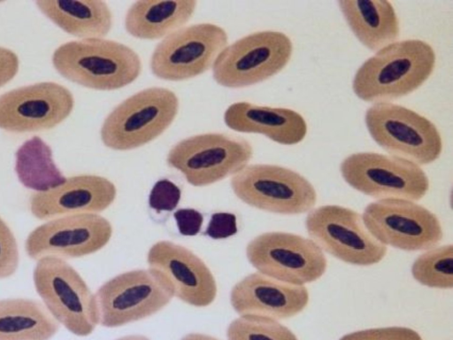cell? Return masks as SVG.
Listing matches in <instances>:
<instances>
[{
	"label": "cell",
	"instance_id": "1",
	"mask_svg": "<svg viewBox=\"0 0 453 340\" xmlns=\"http://www.w3.org/2000/svg\"><path fill=\"white\" fill-rule=\"evenodd\" d=\"M435 62V52L428 42L419 39L396 41L360 66L352 89L365 102H391L418 89L432 74Z\"/></svg>",
	"mask_w": 453,
	"mask_h": 340
},
{
	"label": "cell",
	"instance_id": "2",
	"mask_svg": "<svg viewBox=\"0 0 453 340\" xmlns=\"http://www.w3.org/2000/svg\"><path fill=\"white\" fill-rule=\"evenodd\" d=\"M66 80L96 90H114L135 81L142 71L139 55L113 40L91 38L59 45L51 58Z\"/></svg>",
	"mask_w": 453,
	"mask_h": 340
},
{
	"label": "cell",
	"instance_id": "3",
	"mask_svg": "<svg viewBox=\"0 0 453 340\" xmlns=\"http://www.w3.org/2000/svg\"><path fill=\"white\" fill-rule=\"evenodd\" d=\"M171 89L152 87L119 104L105 118L100 131L103 143L115 151L141 147L163 134L179 111Z\"/></svg>",
	"mask_w": 453,
	"mask_h": 340
},
{
	"label": "cell",
	"instance_id": "4",
	"mask_svg": "<svg viewBox=\"0 0 453 340\" xmlns=\"http://www.w3.org/2000/svg\"><path fill=\"white\" fill-rule=\"evenodd\" d=\"M33 281L44 306L59 324L78 336L95 330L99 324L95 294L68 262L54 257L38 259Z\"/></svg>",
	"mask_w": 453,
	"mask_h": 340
},
{
	"label": "cell",
	"instance_id": "5",
	"mask_svg": "<svg viewBox=\"0 0 453 340\" xmlns=\"http://www.w3.org/2000/svg\"><path fill=\"white\" fill-rule=\"evenodd\" d=\"M367 130L389 155L419 166L439 158L442 139L436 126L427 118L391 102L376 103L365 115Z\"/></svg>",
	"mask_w": 453,
	"mask_h": 340
},
{
	"label": "cell",
	"instance_id": "6",
	"mask_svg": "<svg viewBox=\"0 0 453 340\" xmlns=\"http://www.w3.org/2000/svg\"><path fill=\"white\" fill-rule=\"evenodd\" d=\"M230 185L241 201L273 213L302 214L317 202L316 189L304 176L277 165L248 164L232 176Z\"/></svg>",
	"mask_w": 453,
	"mask_h": 340
},
{
	"label": "cell",
	"instance_id": "7",
	"mask_svg": "<svg viewBox=\"0 0 453 340\" xmlns=\"http://www.w3.org/2000/svg\"><path fill=\"white\" fill-rule=\"evenodd\" d=\"M292 52V41L286 34L255 32L227 44L211 67L212 76L218 84L226 88L254 85L281 71Z\"/></svg>",
	"mask_w": 453,
	"mask_h": 340
},
{
	"label": "cell",
	"instance_id": "8",
	"mask_svg": "<svg viewBox=\"0 0 453 340\" xmlns=\"http://www.w3.org/2000/svg\"><path fill=\"white\" fill-rule=\"evenodd\" d=\"M252 145L244 138L206 133L185 138L167 154V164L195 187H203L234 175L248 165Z\"/></svg>",
	"mask_w": 453,
	"mask_h": 340
},
{
	"label": "cell",
	"instance_id": "9",
	"mask_svg": "<svg viewBox=\"0 0 453 340\" xmlns=\"http://www.w3.org/2000/svg\"><path fill=\"white\" fill-rule=\"evenodd\" d=\"M340 171L350 187L376 200L415 202L426 196L430 186L421 166L389 154H350L342 161Z\"/></svg>",
	"mask_w": 453,
	"mask_h": 340
},
{
	"label": "cell",
	"instance_id": "10",
	"mask_svg": "<svg viewBox=\"0 0 453 340\" xmlns=\"http://www.w3.org/2000/svg\"><path fill=\"white\" fill-rule=\"evenodd\" d=\"M305 228L323 251L351 265L371 266L381 261L388 248L367 229L362 215L352 209L326 205L309 211Z\"/></svg>",
	"mask_w": 453,
	"mask_h": 340
},
{
	"label": "cell",
	"instance_id": "11",
	"mask_svg": "<svg viewBox=\"0 0 453 340\" xmlns=\"http://www.w3.org/2000/svg\"><path fill=\"white\" fill-rule=\"evenodd\" d=\"M246 257L257 272L276 280L303 285L319 279L327 262L310 238L288 232H265L251 239Z\"/></svg>",
	"mask_w": 453,
	"mask_h": 340
},
{
	"label": "cell",
	"instance_id": "12",
	"mask_svg": "<svg viewBox=\"0 0 453 340\" xmlns=\"http://www.w3.org/2000/svg\"><path fill=\"white\" fill-rule=\"evenodd\" d=\"M99 324L116 328L148 318L173 298L150 268L129 270L111 278L96 290Z\"/></svg>",
	"mask_w": 453,
	"mask_h": 340
},
{
	"label": "cell",
	"instance_id": "13",
	"mask_svg": "<svg viewBox=\"0 0 453 340\" xmlns=\"http://www.w3.org/2000/svg\"><path fill=\"white\" fill-rule=\"evenodd\" d=\"M225 29L212 23L182 27L156 46L150 58L152 73L165 81H183L212 67L227 46Z\"/></svg>",
	"mask_w": 453,
	"mask_h": 340
},
{
	"label": "cell",
	"instance_id": "14",
	"mask_svg": "<svg viewBox=\"0 0 453 340\" xmlns=\"http://www.w3.org/2000/svg\"><path fill=\"white\" fill-rule=\"evenodd\" d=\"M362 218L380 243L403 251H426L443 237L438 217L414 201L376 200L366 205Z\"/></svg>",
	"mask_w": 453,
	"mask_h": 340
},
{
	"label": "cell",
	"instance_id": "15",
	"mask_svg": "<svg viewBox=\"0 0 453 340\" xmlns=\"http://www.w3.org/2000/svg\"><path fill=\"white\" fill-rule=\"evenodd\" d=\"M112 236V226L97 213L66 215L47 220L27 236V255L35 260L45 257L81 258L104 248Z\"/></svg>",
	"mask_w": 453,
	"mask_h": 340
},
{
	"label": "cell",
	"instance_id": "16",
	"mask_svg": "<svg viewBox=\"0 0 453 340\" xmlns=\"http://www.w3.org/2000/svg\"><path fill=\"white\" fill-rule=\"evenodd\" d=\"M72 92L54 81L22 86L0 95V128L12 133L51 129L71 114Z\"/></svg>",
	"mask_w": 453,
	"mask_h": 340
},
{
	"label": "cell",
	"instance_id": "17",
	"mask_svg": "<svg viewBox=\"0 0 453 340\" xmlns=\"http://www.w3.org/2000/svg\"><path fill=\"white\" fill-rule=\"evenodd\" d=\"M147 263L173 297L196 307L208 306L215 300L217 282L213 274L187 247L169 240L157 241L148 251Z\"/></svg>",
	"mask_w": 453,
	"mask_h": 340
},
{
	"label": "cell",
	"instance_id": "18",
	"mask_svg": "<svg viewBox=\"0 0 453 340\" xmlns=\"http://www.w3.org/2000/svg\"><path fill=\"white\" fill-rule=\"evenodd\" d=\"M116 195L114 183L105 177L74 175L53 189L33 193L29 210L41 220L74 214H99L113 203Z\"/></svg>",
	"mask_w": 453,
	"mask_h": 340
},
{
	"label": "cell",
	"instance_id": "19",
	"mask_svg": "<svg viewBox=\"0 0 453 340\" xmlns=\"http://www.w3.org/2000/svg\"><path fill=\"white\" fill-rule=\"evenodd\" d=\"M309 297L303 285L288 283L254 272L234 285L230 304L239 315L280 321L301 313L307 306Z\"/></svg>",
	"mask_w": 453,
	"mask_h": 340
},
{
	"label": "cell",
	"instance_id": "20",
	"mask_svg": "<svg viewBox=\"0 0 453 340\" xmlns=\"http://www.w3.org/2000/svg\"><path fill=\"white\" fill-rule=\"evenodd\" d=\"M224 121L232 130L261 134L284 145L300 143L307 133L306 121L299 112L249 102L230 104L224 113Z\"/></svg>",
	"mask_w": 453,
	"mask_h": 340
},
{
	"label": "cell",
	"instance_id": "21",
	"mask_svg": "<svg viewBox=\"0 0 453 340\" xmlns=\"http://www.w3.org/2000/svg\"><path fill=\"white\" fill-rule=\"evenodd\" d=\"M348 26L359 42L378 51L400 36V23L393 4L385 0L337 2Z\"/></svg>",
	"mask_w": 453,
	"mask_h": 340
},
{
	"label": "cell",
	"instance_id": "22",
	"mask_svg": "<svg viewBox=\"0 0 453 340\" xmlns=\"http://www.w3.org/2000/svg\"><path fill=\"white\" fill-rule=\"evenodd\" d=\"M40 12L65 33L82 39L104 38L112 27V13L101 0H39Z\"/></svg>",
	"mask_w": 453,
	"mask_h": 340
},
{
	"label": "cell",
	"instance_id": "23",
	"mask_svg": "<svg viewBox=\"0 0 453 340\" xmlns=\"http://www.w3.org/2000/svg\"><path fill=\"white\" fill-rule=\"evenodd\" d=\"M196 5L197 2L194 0L136 1L126 13L125 28L135 38H164L184 27Z\"/></svg>",
	"mask_w": 453,
	"mask_h": 340
},
{
	"label": "cell",
	"instance_id": "24",
	"mask_svg": "<svg viewBox=\"0 0 453 340\" xmlns=\"http://www.w3.org/2000/svg\"><path fill=\"white\" fill-rule=\"evenodd\" d=\"M58 330L59 323L42 302L0 299V340H50Z\"/></svg>",
	"mask_w": 453,
	"mask_h": 340
},
{
	"label": "cell",
	"instance_id": "25",
	"mask_svg": "<svg viewBox=\"0 0 453 340\" xmlns=\"http://www.w3.org/2000/svg\"><path fill=\"white\" fill-rule=\"evenodd\" d=\"M15 171L22 185L36 192L53 189L65 180L53 160L51 148L39 136L18 148Z\"/></svg>",
	"mask_w": 453,
	"mask_h": 340
},
{
	"label": "cell",
	"instance_id": "26",
	"mask_svg": "<svg viewBox=\"0 0 453 340\" xmlns=\"http://www.w3.org/2000/svg\"><path fill=\"white\" fill-rule=\"evenodd\" d=\"M413 278L421 285L441 290L453 287V245L426 250L411 266Z\"/></svg>",
	"mask_w": 453,
	"mask_h": 340
},
{
	"label": "cell",
	"instance_id": "27",
	"mask_svg": "<svg viewBox=\"0 0 453 340\" xmlns=\"http://www.w3.org/2000/svg\"><path fill=\"white\" fill-rule=\"evenodd\" d=\"M227 340H298L279 321L257 316L239 315L226 328Z\"/></svg>",
	"mask_w": 453,
	"mask_h": 340
},
{
	"label": "cell",
	"instance_id": "28",
	"mask_svg": "<svg viewBox=\"0 0 453 340\" xmlns=\"http://www.w3.org/2000/svg\"><path fill=\"white\" fill-rule=\"evenodd\" d=\"M19 262L17 240L10 227L0 217V279L12 276Z\"/></svg>",
	"mask_w": 453,
	"mask_h": 340
},
{
	"label": "cell",
	"instance_id": "29",
	"mask_svg": "<svg viewBox=\"0 0 453 340\" xmlns=\"http://www.w3.org/2000/svg\"><path fill=\"white\" fill-rule=\"evenodd\" d=\"M339 340H423L414 329L406 327H384L349 333Z\"/></svg>",
	"mask_w": 453,
	"mask_h": 340
},
{
	"label": "cell",
	"instance_id": "30",
	"mask_svg": "<svg viewBox=\"0 0 453 340\" xmlns=\"http://www.w3.org/2000/svg\"><path fill=\"white\" fill-rule=\"evenodd\" d=\"M180 197L179 188L168 180H161L153 187L150 203L152 207L161 210H170L175 207Z\"/></svg>",
	"mask_w": 453,
	"mask_h": 340
},
{
	"label": "cell",
	"instance_id": "31",
	"mask_svg": "<svg viewBox=\"0 0 453 340\" xmlns=\"http://www.w3.org/2000/svg\"><path fill=\"white\" fill-rule=\"evenodd\" d=\"M19 59L12 50L0 46V88L11 81L18 73Z\"/></svg>",
	"mask_w": 453,
	"mask_h": 340
},
{
	"label": "cell",
	"instance_id": "32",
	"mask_svg": "<svg viewBox=\"0 0 453 340\" xmlns=\"http://www.w3.org/2000/svg\"><path fill=\"white\" fill-rule=\"evenodd\" d=\"M180 340H219V339H218L214 336H211L210 335H207V334L195 332V333H188V334L185 335L184 336H182L180 338Z\"/></svg>",
	"mask_w": 453,
	"mask_h": 340
},
{
	"label": "cell",
	"instance_id": "33",
	"mask_svg": "<svg viewBox=\"0 0 453 340\" xmlns=\"http://www.w3.org/2000/svg\"><path fill=\"white\" fill-rule=\"evenodd\" d=\"M115 340H150V339L143 335L134 334V335L124 336H121Z\"/></svg>",
	"mask_w": 453,
	"mask_h": 340
},
{
	"label": "cell",
	"instance_id": "34",
	"mask_svg": "<svg viewBox=\"0 0 453 340\" xmlns=\"http://www.w3.org/2000/svg\"><path fill=\"white\" fill-rule=\"evenodd\" d=\"M1 3V2H0Z\"/></svg>",
	"mask_w": 453,
	"mask_h": 340
}]
</instances>
